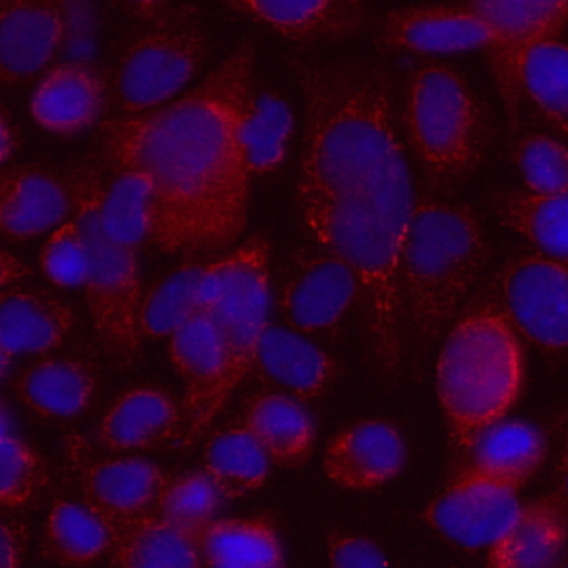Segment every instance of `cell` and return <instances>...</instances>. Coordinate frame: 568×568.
Returning a JSON list of instances; mask_svg holds the SVG:
<instances>
[{
    "label": "cell",
    "instance_id": "obj_1",
    "mask_svg": "<svg viewBox=\"0 0 568 568\" xmlns=\"http://www.w3.org/2000/svg\"><path fill=\"white\" fill-rule=\"evenodd\" d=\"M304 95L297 211L306 235L359 282L368 353L393 377L404 331L399 262L415 206L393 80L368 62H295Z\"/></svg>",
    "mask_w": 568,
    "mask_h": 568
},
{
    "label": "cell",
    "instance_id": "obj_2",
    "mask_svg": "<svg viewBox=\"0 0 568 568\" xmlns=\"http://www.w3.org/2000/svg\"><path fill=\"white\" fill-rule=\"evenodd\" d=\"M253 60L255 44L244 40L178 100L98 124L104 160L151 180V244L160 251L211 260L246 229L251 175L240 122L253 91Z\"/></svg>",
    "mask_w": 568,
    "mask_h": 568
},
{
    "label": "cell",
    "instance_id": "obj_3",
    "mask_svg": "<svg viewBox=\"0 0 568 568\" xmlns=\"http://www.w3.org/2000/svg\"><path fill=\"white\" fill-rule=\"evenodd\" d=\"M490 248L468 204L415 200L399 262L402 331L430 346L459 313Z\"/></svg>",
    "mask_w": 568,
    "mask_h": 568
},
{
    "label": "cell",
    "instance_id": "obj_4",
    "mask_svg": "<svg viewBox=\"0 0 568 568\" xmlns=\"http://www.w3.org/2000/svg\"><path fill=\"white\" fill-rule=\"evenodd\" d=\"M521 382L519 333L493 300L479 295L455 320L437 362V397L455 455L479 430L504 419Z\"/></svg>",
    "mask_w": 568,
    "mask_h": 568
},
{
    "label": "cell",
    "instance_id": "obj_5",
    "mask_svg": "<svg viewBox=\"0 0 568 568\" xmlns=\"http://www.w3.org/2000/svg\"><path fill=\"white\" fill-rule=\"evenodd\" d=\"M268 240L257 233L211 260L202 275L195 306L204 308L215 324L222 368L204 397L184 413L180 430V446L184 448L204 435L233 390L251 375L260 337L268 326Z\"/></svg>",
    "mask_w": 568,
    "mask_h": 568
},
{
    "label": "cell",
    "instance_id": "obj_6",
    "mask_svg": "<svg viewBox=\"0 0 568 568\" xmlns=\"http://www.w3.org/2000/svg\"><path fill=\"white\" fill-rule=\"evenodd\" d=\"M406 144L435 191L473 175L490 146L488 113L468 80L444 62L415 64L402 91Z\"/></svg>",
    "mask_w": 568,
    "mask_h": 568
},
{
    "label": "cell",
    "instance_id": "obj_7",
    "mask_svg": "<svg viewBox=\"0 0 568 568\" xmlns=\"http://www.w3.org/2000/svg\"><path fill=\"white\" fill-rule=\"evenodd\" d=\"M64 180L71 193V217L80 226L89 251L84 288L93 331L113 366L131 368L142 353L138 328L142 302L138 248L118 242L106 231L95 164H75L67 171Z\"/></svg>",
    "mask_w": 568,
    "mask_h": 568
},
{
    "label": "cell",
    "instance_id": "obj_8",
    "mask_svg": "<svg viewBox=\"0 0 568 568\" xmlns=\"http://www.w3.org/2000/svg\"><path fill=\"white\" fill-rule=\"evenodd\" d=\"M211 42L189 16H158L124 44L111 78V100L122 115L169 104L202 69Z\"/></svg>",
    "mask_w": 568,
    "mask_h": 568
},
{
    "label": "cell",
    "instance_id": "obj_9",
    "mask_svg": "<svg viewBox=\"0 0 568 568\" xmlns=\"http://www.w3.org/2000/svg\"><path fill=\"white\" fill-rule=\"evenodd\" d=\"M515 331L548 353H568V262L521 253L504 262L484 293Z\"/></svg>",
    "mask_w": 568,
    "mask_h": 568
},
{
    "label": "cell",
    "instance_id": "obj_10",
    "mask_svg": "<svg viewBox=\"0 0 568 568\" xmlns=\"http://www.w3.org/2000/svg\"><path fill=\"white\" fill-rule=\"evenodd\" d=\"M468 4L490 31L486 53L504 100L508 129L515 131L524 58L537 42L561 33L568 24V0H468Z\"/></svg>",
    "mask_w": 568,
    "mask_h": 568
},
{
    "label": "cell",
    "instance_id": "obj_11",
    "mask_svg": "<svg viewBox=\"0 0 568 568\" xmlns=\"http://www.w3.org/2000/svg\"><path fill=\"white\" fill-rule=\"evenodd\" d=\"M357 300L359 282L344 260L328 251H297L291 255L277 304L293 331L331 335Z\"/></svg>",
    "mask_w": 568,
    "mask_h": 568
},
{
    "label": "cell",
    "instance_id": "obj_12",
    "mask_svg": "<svg viewBox=\"0 0 568 568\" xmlns=\"http://www.w3.org/2000/svg\"><path fill=\"white\" fill-rule=\"evenodd\" d=\"M519 508L517 488L453 473L448 488L424 510V519L448 541L479 550L490 548L510 528Z\"/></svg>",
    "mask_w": 568,
    "mask_h": 568
},
{
    "label": "cell",
    "instance_id": "obj_13",
    "mask_svg": "<svg viewBox=\"0 0 568 568\" xmlns=\"http://www.w3.org/2000/svg\"><path fill=\"white\" fill-rule=\"evenodd\" d=\"M69 33V0H0V84L44 71Z\"/></svg>",
    "mask_w": 568,
    "mask_h": 568
},
{
    "label": "cell",
    "instance_id": "obj_14",
    "mask_svg": "<svg viewBox=\"0 0 568 568\" xmlns=\"http://www.w3.org/2000/svg\"><path fill=\"white\" fill-rule=\"evenodd\" d=\"M488 42L490 31L470 4L395 9L377 27V47L386 53H462Z\"/></svg>",
    "mask_w": 568,
    "mask_h": 568
},
{
    "label": "cell",
    "instance_id": "obj_15",
    "mask_svg": "<svg viewBox=\"0 0 568 568\" xmlns=\"http://www.w3.org/2000/svg\"><path fill=\"white\" fill-rule=\"evenodd\" d=\"M404 464V439L382 419H364L337 430L322 457L326 477L346 490H375L395 479Z\"/></svg>",
    "mask_w": 568,
    "mask_h": 568
},
{
    "label": "cell",
    "instance_id": "obj_16",
    "mask_svg": "<svg viewBox=\"0 0 568 568\" xmlns=\"http://www.w3.org/2000/svg\"><path fill=\"white\" fill-rule=\"evenodd\" d=\"M111 82L82 62H62L44 71L31 93V118L58 135L82 133L104 120Z\"/></svg>",
    "mask_w": 568,
    "mask_h": 568
},
{
    "label": "cell",
    "instance_id": "obj_17",
    "mask_svg": "<svg viewBox=\"0 0 568 568\" xmlns=\"http://www.w3.org/2000/svg\"><path fill=\"white\" fill-rule=\"evenodd\" d=\"M251 375L266 390L313 402L337 379L339 364L300 333L268 324L260 337Z\"/></svg>",
    "mask_w": 568,
    "mask_h": 568
},
{
    "label": "cell",
    "instance_id": "obj_18",
    "mask_svg": "<svg viewBox=\"0 0 568 568\" xmlns=\"http://www.w3.org/2000/svg\"><path fill=\"white\" fill-rule=\"evenodd\" d=\"M233 11L295 42H333L371 24L362 0H222Z\"/></svg>",
    "mask_w": 568,
    "mask_h": 568
},
{
    "label": "cell",
    "instance_id": "obj_19",
    "mask_svg": "<svg viewBox=\"0 0 568 568\" xmlns=\"http://www.w3.org/2000/svg\"><path fill=\"white\" fill-rule=\"evenodd\" d=\"M109 532L113 568H204L197 541L155 510L135 515L95 513Z\"/></svg>",
    "mask_w": 568,
    "mask_h": 568
},
{
    "label": "cell",
    "instance_id": "obj_20",
    "mask_svg": "<svg viewBox=\"0 0 568 568\" xmlns=\"http://www.w3.org/2000/svg\"><path fill=\"white\" fill-rule=\"evenodd\" d=\"M71 215V193L62 175L40 164L0 171V233L27 240L60 226Z\"/></svg>",
    "mask_w": 568,
    "mask_h": 568
},
{
    "label": "cell",
    "instance_id": "obj_21",
    "mask_svg": "<svg viewBox=\"0 0 568 568\" xmlns=\"http://www.w3.org/2000/svg\"><path fill=\"white\" fill-rule=\"evenodd\" d=\"M548 435L521 419H499L479 430L464 453L457 455L453 473L479 475L499 484L521 488L544 464Z\"/></svg>",
    "mask_w": 568,
    "mask_h": 568
},
{
    "label": "cell",
    "instance_id": "obj_22",
    "mask_svg": "<svg viewBox=\"0 0 568 568\" xmlns=\"http://www.w3.org/2000/svg\"><path fill=\"white\" fill-rule=\"evenodd\" d=\"M184 410L175 397L158 386L120 393L106 408L98 442L109 450H149L180 437Z\"/></svg>",
    "mask_w": 568,
    "mask_h": 568
},
{
    "label": "cell",
    "instance_id": "obj_23",
    "mask_svg": "<svg viewBox=\"0 0 568 568\" xmlns=\"http://www.w3.org/2000/svg\"><path fill=\"white\" fill-rule=\"evenodd\" d=\"M568 546V508L557 493L521 504L510 528L488 548L486 568H552Z\"/></svg>",
    "mask_w": 568,
    "mask_h": 568
},
{
    "label": "cell",
    "instance_id": "obj_24",
    "mask_svg": "<svg viewBox=\"0 0 568 568\" xmlns=\"http://www.w3.org/2000/svg\"><path fill=\"white\" fill-rule=\"evenodd\" d=\"M13 388L36 415L69 419L93 406L100 379L93 364L82 357H42L18 375Z\"/></svg>",
    "mask_w": 568,
    "mask_h": 568
},
{
    "label": "cell",
    "instance_id": "obj_25",
    "mask_svg": "<svg viewBox=\"0 0 568 568\" xmlns=\"http://www.w3.org/2000/svg\"><path fill=\"white\" fill-rule=\"evenodd\" d=\"M242 426L257 439L271 464L282 468L304 466L315 448V422L304 402L260 390L242 406Z\"/></svg>",
    "mask_w": 568,
    "mask_h": 568
},
{
    "label": "cell",
    "instance_id": "obj_26",
    "mask_svg": "<svg viewBox=\"0 0 568 568\" xmlns=\"http://www.w3.org/2000/svg\"><path fill=\"white\" fill-rule=\"evenodd\" d=\"M73 311L62 297L38 288L0 293V346L9 355H42L64 342Z\"/></svg>",
    "mask_w": 568,
    "mask_h": 568
},
{
    "label": "cell",
    "instance_id": "obj_27",
    "mask_svg": "<svg viewBox=\"0 0 568 568\" xmlns=\"http://www.w3.org/2000/svg\"><path fill=\"white\" fill-rule=\"evenodd\" d=\"M166 481L164 470L149 459H106L84 470V504L104 515L146 513L155 508Z\"/></svg>",
    "mask_w": 568,
    "mask_h": 568
},
{
    "label": "cell",
    "instance_id": "obj_28",
    "mask_svg": "<svg viewBox=\"0 0 568 568\" xmlns=\"http://www.w3.org/2000/svg\"><path fill=\"white\" fill-rule=\"evenodd\" d=\"M204 566L217 568H286L277 530L266 517L213 519L191 532Z\"/></svg>",
    "mask_w": 568,
    "mask_h": 568
},
{
    "label": "cell",
    "instance_id": "obj_29",
    "mask_svg": "<svg viewBox=\"0 0 568 568\" xmlns=\"http://www.w3.org/2000/svg\"><path fill=\"white\" fill-rule=\"evenodd\" d=\"M100 206L111 237L140 248L151 242L153 231V186L151 180L131 166H118L104 160L100 169Z\"/></svg>",
    "mask_w": 568,
    "mask_h": 568
},
{
    "label": "cell",
    "instance_id": "obj_30",
    "mask_svg": "<svg viewBox=\"0 0 568 568\" xmlns=\"http://www.w3.org/2000/svg\"><path fill=\"white\" fill-rule=\"evenodd\" d=\"M293 135V113L280 93L251 91L242 122L240 151L251 178L268 175L286 160Z\"/></svg>",
    "mask_w": 568,
    "mask_h": 568
},
{
    "label": "cell",
    "instance_id": "obj_31",
    "mask_svg": "<svg viewBox=\"0 0 568 568\" xmlns=\"http://www.w3.org/2000/svg\"><path fill=\"white\" fill-rule=\"evenodd\" d=\"M493 209L537 253L568 262V193L537 195L530 191H506L495 195Z\"/></svg>",
    "mask_w": 568,
    "mask_h": 568
},
{
    "label": "cell",
    "instance_id": "obj_32",
    "mask_svg": "<svg viewBox=\"0 0 568 568\" xmlns=\"http://www.w3.org/2000/svg\"><path fill=\"white\" fill-rule=\"evenodd\" d=\"M268 466L271 459L242 424L217 430L204 446V470L226 501L255 493L266 481Z\"/></svg>",
    "mask_w": 568,
    "mask_h": 568
},
{
    "label": "cell",
    "instance_id": "obj_33",
    "mask_svg": "<svg viewBox=\"0 0 568 568\" xmlns=\"http://www.w3.org/2000/svg\"><path fill=\"white\" fill-rule=\"evenodd\" d=\"M169 355L186 382L184 413L193 408L213 386L222 368V348L211 315L195 306L169 335Z\"/></svg>",
    "mask_w": 568,
    "mask_h": 568
},
{
    "label": "cell",
    "instance_id": "obj_34",
    "mask_svg": "<svg viewBox=\"0 0 568 568\" xmlns=\"http://www.w3.org/2000/svg\"><path fill=\"white\" fill-rule=\"evenodd\" d=\"M40 550L60 566H87L109 552V532L87 504L60 499L47 515Z\"/></svg>",
    "mask_w": 568,
    "mask_h": 568
},
{
    "label": "cell",
    "instance_id": "obj_35",
    "mask_svg": "<svg viewBox=\"0 0 568 568\" xmlns=\"http://www.w3.org/2000/svg\"><path fill=\"white\" fill-rule=\"evenodd\" d=\"M209 257H184L180 266L160 277L142 297L138 328L142 337H166L195 308L197 288Z\"/></svg>",
    "mask_w": 568,
    "mask_h": 568
},
{
    "label": "cell",
    "instance_id": "obj_36",
    "mask_svg": "<svg viewBox=\"0 0 568 568\" xmlns=\"http://www.w3.org/2000/svg\"><path fill=\"white\" fill-rule=\"evenodd\" d=\"M521 95L568 138V44L564 40H541L526 53Z\"/></svg>",
    "mask_w": 568,
    "mask_h": 568
},
{
    "label": "cell",
    "instance_id": "obj_37",
    "mask_svg": "<svg viewBox=\"0 0 568 568\" xmlns=\"http://www.w3.org/2000/svg\"><path fill=\"white\" fill-rule=\"evenodd\" d=\"M51 470L44 457L16 435H0V506L29 508L49 488Z\"/></svg>",
    "mask_w": 568,
    "mask_h": 568
},
{
    "label": "cell",
    "instance_id": "obj_38",
    "mask_svg": "<svg viewBox=\"0 0 568 568\" xmlns=\"http://www.w3.org/2000/svg\"><path fill=\"white\" fill-rule=\"evenodd\" d=\"M224 501V495L202 468L180 477H169L153 510L186 532H195L215 519Z\"/></svg>",
    "mask_w": 568,
    "mask_h": 568
},
{
    "label": "cell",
    "instance_id": "obj_39",
    "mask_svg": "<svg viewBox=\"0 0 568 568\" xmlns=\"http://www.w3.org/2000/svg\"><path fill=\"white\" fill-rule=\"evenodd\" d=\"M513 162L526 191L537 195L568 193V146L535 133L515 142Z\"/></svg>",
    "mask_w": 568,
    "mask_h": 568
},
{
    "label": "cell",
    "instance_id": "obj_40",
    "mask_svg": "<svg viewBox=\"0 0 568 568\" xmlns=\"http://www.w3.org/2000/svg\"><path fill=\"white\" fill-rule=\"evenodd\" d=\"M42 273L58 286H80L89 271V251L84 235L73 217L51 231L40 248Z\"/></svg>",
    "mask_w": 568,
    "mask_h": 568
},
{
    "label": "cell",
    "instance_id": "obj_41",
    "mask_svg": "<svg viewBox=\"0 0 568 568\" xmlns=\"http://www.w3.org/2000/svg\"><path fill=\"white\" fill-rule=\"evenodd\" d=\"M331 568H388L379 546L362 535L333 532L328 537Z\"/></svg>",
    "mask_w": 568,
    "mask_h": 568
},
{
    "label": "cell",
    "instance_id": "obj_42",
    "mask_svg": "<svg viewBox=\"0 0 568 568\" xmlns=\"http://www.w3.org/2000/svg\"><path fill=\"white\" fill-rule=\"evenodd\" d=\"M552 444V479L555 493L568 508V408L559 410L550 424Z\"/></svg>",
    "mask_w": 568,
    "mask_h": 568
},
{
    "label": "cell",
    "instance_id": "obj_43",
    "mask_svg": "<svg viewBox=\"0 0 568 568\" xmlns=\"http://www.w3.org/2000/svg\"><path fill=\"white\" fill-rule=\"evenodd\" d=\"M24 537L18 526L0 519V568H20Z\"/></svg>",
    "mask_w": 568,
    "mask_h": 568
},
{
    "label": "cell",
    "instance_id": "obj_44",
    "mask_svg": "<svg viewBox=\"0 0 568 568\" xmlns=\"http://www.w3.org/2000/svg\"><path fill=\"white\" fill-rule=\"evenodd\" d=\"M18 144H20L18 129L11 120V115L0 106V164L16 153Z\"/></svg>",
    "mask_w": 568,
    "mask_h": 568
},
{
    "label": "cell",
    "instance_id": "obj_45",
    "mask_svg": "<svg viewBox=\"0 0 568 568\" xmlns=\"http://www.w3.org/2000/svg\"><path fill=\"white\" fill-rule=\"evenodd\" d=\"M27 275H31V268L24 262H20L16 255H11L9 251L0 248V288L16 280L27 277Z\"/></svg>",
    "mask_w": 568,
    "mask_h": 568
},
{
    "label": "cell",
    "instance_id": "obj_46",
    "mask_svg": "<svg viewBox=\"0 0 568 568\" xmlns=\"http://www.w3.org/2000/svg\"><path fill=\"white\" fill-rule=\"evenodd\" d=\"M122 4H126L129 9L146 16V18H158L162 13V9L166 7V0H118Z\"/></svg>",
    "mask_w": 568,
    "mask_h": 568
},
{
    "label": "cell",
    "instance_id": "obj_47",
    "mask_svg": "<svg viewBox=\"0 0 568 568\" xmlns=\"http://www.w3.org/2000/svg\"><path fill=\"white\" fill-rule=\"evenodd\" d=\"M11 430V419H9V410L4 406V402L0 399V435H9Z\"/></svg>",
    "mask_w": 568,
    "mask_h": 568
},
{
    "label": "cell",
    "instance_id": "obj_48",
    "mask_svg": "<svg viewBox=\"0 0 568 568\" xmlns=\"http://www.w3.org/2000/svg\"><path fill=\"white\" fill-rule=\"evenodd\" d=\"M11 357H13V355H9V353L0 346V377L7 373V368H9V364H11Z\"/></svg>",
    "mask_w": 568,
    "mask_h": 568
},
{
    "label": "cell",
    "instance_id": "obj_49",
    "mask_svg": "<svg viewBox=\"0 0 568 568\" xmlns=\"http://www.w3.org/2000/svg\"><path fill=\"white\" fill-rule=\"evenodd\" d=\"M552 568H568V557L564 555V557H561V559H559V561H557Z\"/></svg>",
    "mask_w": 568,
    "mask_h": 568
},
{
    "label": "cell",
    "instance_id": "obj_50",
    "mask_svg": "<svg viewBox=\"0 0 568 568\" xmlns=\"http://www.w3.org/2000/svg\"><path fill=\"white\" fill-rule=\"evenodd\" d=\"M204 568H217V566H204Z\"/></svg>",
    "mask_w": 568,
    "mask_h": 568
}]
</instances>
